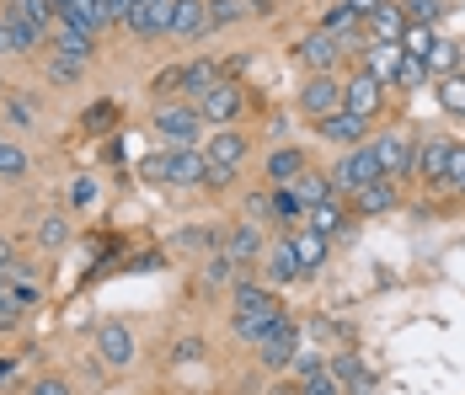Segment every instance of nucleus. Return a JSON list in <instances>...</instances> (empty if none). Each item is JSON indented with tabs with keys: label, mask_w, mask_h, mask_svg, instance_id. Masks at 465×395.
Instances as JSON below:
<instances>
[{
	"label": "nucleus",
	"mask_w": 465,
	"mask_h": 395,
	"mask_svg": "<svg viewBox=\"0 0 465 395\" xmlns=\"http://www.w3.org/2000/svg\"><path fill=\"white\" fill-rule=\"evenodd\" d=\"M150 129H155V139H161L166 150H198L209 123L198 118V107H193V102H161V107H155V118H150Z\"/></svg>",
	"instance_id": "1"
},
{
	"label": "nucleus",
	"mask_w": 465,
	"mask_h": 395,
	"mask_svg": "<svg viewBox=\"0 0 465 395\" xmlns=\"http://www.w3.org/2000/svg\"><path fill=\"white\" fill-rule=\"evenodd\" d=\"M326 176H331V193L337 198H353L364 182H374V176H385L380 172V161H374V150H370V139L364 144H353V150H342L331 166H326Z\"/></svg>",
	"instance_id": "2"
},
{
	"label": "nucleus",
	"mask_w": 465,
	"mask_h": 395,
	"mask_svg": "<svg viewBox=\"0 0 465 395\" xmlns=\"http://www.w3.org/2000/svg\"><path fill=\"white\" fill-rule=\"evenodd\" d=\"M370 150H374V161H380L385 176H412V155H418L412 129H385L380 139H370Z\"/></svg>",
	"instance_id": "3"
},
{
	"label": "nucleus",
	"mask_w": 465,
	"mask_h": 395,
	"mask_svg": "<svg viewBox=\"0 0 465 395\" xmlns=\"http://www.w3.org/2000/svg\"><path fill=\"white\" fill-rule=\"evenodd\" d=\"M342 38H331L326 27H316V33H305L300 44H294V59H300V70L305 75H322V70H337L342 64Z\"/></svg>",
	"instance_id": "4"
},
{
	"label": "nucleus",
	"mask_w": 465,
	"mask_h": 395,
	"mask_svg": "<svg viewBox=\"0 0 465 395\" xmlns=\"http://www.w3.org/2000/svg\"><path fill=\"white\" fill-rule=\"evenodd\" d=\"M193 107H198V118H203L209 129H225V123H235V113H241V86L220 75L203 96H193Z\"/></svg>",
	"instance_id": "5"
},
{
	"label": "nucleus",
	"mask_w": 465,
	"mask_h": 395,
	"mask_svg": "<svg viewBox=\"0 0 465 395\" xmlns=\"http://www.w3.org/2000/svg\"><path fill=\"white\" fill-rule=\"evenodd\" d=\"M96 358H102L107 369H129V363L140 358V342H134L129 321H102V326H96Z\"/></svg>",
	"instance_id": "6"
},
{
	"label": "nucleus",
	"mask_w": 465,
	"mask_h": 395,
	"mask_svg": "<svg viewBox=\"0 0 465 395\" xmlns=\"http://www.w3.org/2000/svg\"><path fill=\"white\" fill-rule=\"evenodd\" d=\"M316 139L353 150V144H364V139H370V118H359V113H348V107H331V113L316 118Z\"/></svg>",
	"instance_id": "7"
},
{
	"label": "nucleus",
	"mask_w": 465,
	"mask_h": 395,
	"mask_svg": "<svg viewBox=\"0 0 465 395\" xmlns=\"http://www.w3.org/2000/svg\"><path fill=\"white\" fill-rule=\"evenodd\" d=\"M342 107L359 113V118H380V113H385V86L374 81L370 70H353V75L342 81Z\"/></svg>",
	"instance_id": "8"
},
{
	"label": "nucleus",
	"mask_w": 465,
	"mask_h": 395,
	"mask_svg": "<svg viewBox=\"0 0 465 395\" xmlns=\"http://www.w3.org/2000/svg\"><path fill=\"white\" fill-rule=\"evenodd\" d=\"M331 107H342V81H337V70L305 75V86H300V113H305V118H322Z\"/></svg>",
	"instance_id": "9"
},
{
	"label": "nucleus",
	"mask_w": 465,
	"mask_h": 395,
	"mask_svg": "<svg viewBox=\"0 0 465 395\" xmlns=\"http://www.w3.org/2000/svg\"><path fill=\"white\" fill-rule=\"evenodd\" d=\"M450 150H455V139H444V133H428V139L418 144V155H412V176H422L428 187H444Z\"/></svg>",
	"instance_id": "10"
},
{
	"label": "nucleus",
	"mask_w": 465,
	"mask_h": 395,
	"mask_svg": "<svg viewBox=\"0 0 465 395\" xmlns=\"http://www.w3.org/2000/svg\"><path fill=\"white\" fill-rule=\"evenodd\" d=\"M198 150H203L209 172H225V176H235V166L246 161V139H241L235 129H214L203 144H198Z\"/></svg>",
	"instance_id": "11"
},
{
	"label": "nucleus",
	"mask_w": 465,
	"mask_h": 395,
	"mask_svg": "<svg viewBox=\"0 0 465 395\" xmlns=\"http://www.w3.org/2000/svg\"><path fill=\"white\" fill-rule=\"evenodd\" d=\"M48 48H54V54H70V59H86V64H92L96 33H92V27H75V22H64V16H54V27H48Z\"/></svg>",
	"instance_id": "12"
},
{
	"label": "nucleus",
	"mask_w": 465,
	"mask_h": 395,
	"mask_svg": "<svg viewBox=\"0 0 465 395\" xmlns=\"http://www.w3.org/2000/svg\"><path fill=\"white\" fill-rule=\"evenodd\" d=\"M396 203H401V193H396V176H374V182H364V187L353 193V209H359L364 220L396 214Z\"/></svg>",
	"instance_id": "13"
},
{
	"label": "nucleus",
	"mask_w": 465,
	"mask_h": 395,
	"mask_svg": "<svg viewBox=\"0 0 465 395\" xmlns=\"http://www.w3.org/2000/svg\"><path fill=\"white\" fill-rule=\"evenodd\" d=\"M0 22L11 27V54H33V48L48 44V33L27 16V11H22V5H16V0H5V5H0Z\"/></svg>",
	"instance_id": "14"
},
{
	"label": "nucleus",
	"mask_w": 465,
	"mask_h": 395,
	"mask_svg": "<svg viewBox=\"0 0 465 395\" xmlns=\"http://www.w3.org/2000/svg\"><path fill=\"white\" fill-rule=\"evenodd\" d=\"M262 252H268V235H262V224H252V220H241L225 235V257H231L235 267H252V262H262Z\"/></svg>",
	"instance_id": "15"
},
{
	"label": "nucleus",
	"mask_w": 465,
	"mask_h": 395,
	"mask_svg": "<svg viewBox=\"0 0 465 395\" xmlns=\"http://www.w3.org/2000/svg\"><path fill=\"white\" fill-rule=\"evenodd\" d=\"M401 33H407V16H401L396 0H380L370 16H364V38L370 44H401Z\"/></svg>",
	"instance_id": "16"
},
{
	"label": "nucleus",
	"mask_w": 465,
	"mask_h": 395,
	"mask_svg": "<svg viewBox=\"0 0 465 395\" xmlns=\"http://www.w3.org/2000/svg\"><path fill=\"white\" fill-rule=\"evenodd\" d=\"M209 161L203 150H166V187H203Z\"/></svg>",
	"instance_id": "17"
},
{
	"label": "nucleus",
	"mask_w": 465,
	"mask_h": 395,
	"mask_svg": "<svg viewBox=\"0 0 465 395\" xmlns=\"http://www.w3.org/2000/svg\"><path fill=\"white\" fill-rule=\"evenodd\" d=\"M326 369L337 374V385H342V390H353V395H370L374 390V374L359 363V352H353V348L331 352V358H326Z\"/></svg>",
	"instance_id": "18"
},
{
	"label": "nucleus",
	"mask_w": 465,
	"mask_h": 395,
	"mask_svg": "<svg viewBox=\"0 0 465 395\" xmlns=\"http://www.w3.org/2000/svg\"><path fill=\"white\" fill-rule=\"evenodd\" d=\"M257 358H262V369H289V363L300 358V326H294V321H283L279 331L257 348Z\"/></svg>",
	"instance_id": "19"
},
{
	"label": "nucleus",
	"mask_w": 465,
	"mask_h": 395,
	"mask_svg": "<svg viewBox=\"0 0 465 395\" xmlns=\"http://www.w3.org/2000/svg\"><path fill=\"white\" fill-rule=\"evenodd\" d=\"M294 369H300V395H342L337 374L326 369V358L305 352V358H294Z\"/></svg>",
	"instance_id": "20"
},
{
	"label": "nucleus",
	"mask_w": 465,
	"mask_h": 395,
	"mask_svg": "<svg viewBox=\"0 0 465 395\" xmlns=\"http://www.w3.org/2000/svg\"><path fill=\"white\" fill-rule=\"evenodd\" d=\"M209 33V0H172V38H203Z\"/></svg>",
	"instance_id": "21"
},
{
	"label": "nucleus",
	"mask_w": 465,
	"mask_h": 395,
	"mask_svg": "<svg viewBox=\"0 0 465 395\" xmlns=\"http://www.w3.org/2000/svg\"><path fill=\"white\" fill-rule=\"evenodd\" d=\"M283 321V310H273V315H231V331H235V342H252V348H262L273 331H279Z\"/></svg>",
	"instance_id": "22"
},
{
	"label": "nucleus",
	"mask_w": 465,
	"mask_h": 395,
	"mask_svg": "<svg viewBox=\"0 0 465 395\" xmlns=\"http://www.w3.org/2000/svg\"><path fill=\"white\" fill-rule=\"evenodd\" d=\"M289 252H294V262H300V278L305 272H316V267L326 262V235H316V230H289Z\"/></svg>",
	"instance_id": "23"
},
{
	"label": "nucleus",
	"mask_w": 465,
	"mask_h": 395,
	"mask_svg": "<svg viewBox=\"0 0 465 395\" xmlns=\"http://www.w3.org/2000/svg\"><path fill=\"white\" fill-rule=\"evenodd\" d=\"M44 81L59 86V91L81 86V81H86V59H70V54H54V48H48L44 54Z\"/></svg>",
	"instance_id": "24"
},
{
	"label": "nucleus",
	"mask_w": 465,
	"mask_h": 395,
	"mask_svg": "<svg viewBox=\"0 0 465 395\" xmlns=\"http://www.w3.org/2000/svg\"><path fill=\"white\" fill-rule=\"evenodd\" d=\"M273 310H279V300L262 283H235L231 289V315H273Z\"/></svg>",
	"instance_id": "25"
},
{
	"label": "nucleus",
	"mask_w": 465,
	"mask_h": 395,
	"mask_svg": "<svg viewBox=\"0 0 465 395\" xmlns=\"http://www.w3.org/2000/svg\"><path fill=\"white\" fill-rule=\"evenodd\" d=\"M364 54V64L359 70H370L380 86H391L396 81V64H401V44H370V48H359Z\"/></svg>",
	"instance_id": "26"
},
{
	"label": "nucleus",
	"mask_w": 465,
	"mask_h": 395,
	"mask_svg": "<svg viewBox=\"0 0 465 395\" xmlns=\"http://www.w3.org/2000/svg\"><path fill=\"white\" fill-rule=\"evenodd\" d=\"M305 166H311V161H305V150H300V144H279V150L268 155V182H273V187H289Z\"/></svg>",
	"instance_id": "27"
},
{
	"label": "nucleus",
	"mask_w": 465,
	"mask_h": 395,
	"mask_svg": "<svg viewBox=\"0 0 465 395\" xmlns=\"http://www.w3.org/2000/svg\"><path fill=\"white\" fill-rule=\"evenodd\" d=\"M289 193L300 198V209H316V203H326V198H337V193H331V176H326V172H311V166L289 182Z\"/></svg>",
	"instance_id": "28"
},
{
	"label": "nucleus",
	"mask_w": 465,
	"mask_h": 395,
	"mask_svg": "<svg viewBox=\"0 0 465 395\" xmlns=\"http://www.w3.org/2000/svg\"><path fill=\"white\" fill-rule=\"evenodd\" d=\"M262 272H268V283H294V278H300V262H294L289 241H283V246H268V252H262Z\"/></svg>",
	"instance_id": "29"
},
{
	"label": "nucleus",
	"mask_w": 465,
	"mask_h": 395,
	"mask_svg": "<svg viewBox=\"0 0 465 395\" xmlns=\"http://www.w3.org/2000/svg\"><path fill=\"white\" fill-rule=\"evenodd\" d=\"M235 272H241V267L225 257V246H220V252H203V267H198L203 289H225V283H235Z\"/></svg>",
	"instance_id": "30"
},
{
	"label": "nucleus",
	"mask_w": 465,
	"mask_h": 395,
	"mask_svg": "<svg viewBox=\"0 0 465 395\" xmlns=\"http://www.w3.org/2000/svg\"><path fill=\"white\" fill-rule=\"evenodd\" d=\"M214 81H220V64H214V59H193V64H183V96L187 102L203 96Z\"/></svg>",
	"instance_id": "31"
},
{
	"label": "nucleus",
	"mask_w": 465,
	"mask_h": 395,
	"mask_svg": "<svg viewBox=\"0 0 465 395\" xmlns=\"http://www.w3.org/2000/svg\"><path fill=\"white\" fill-rule=\"evenodd\" d=\"M54 11H59L64 22H75V27L102 33V0H54Z\"/></svg>",
	"instance_id": "32"
},
{
	"label": "nucleus",
	"mask_w": 465,
	"mask_h": 395,
	"mask_svg": "<svg viewBox=\"0 0 465 395\" xmlns=\"http://www.w3.org/2000/svg\"><path fill=\"white\" fill-rule=\"evenodd\" d=\"M342 220H348V214H342L337 198H326V203H316V209H305V230H316V235H326V241L342 230Z\"/></svg>",
	"instance_id": "33"
},
{
	"label": "nucleus",
	"mask_w": 465,
	"mask_h": 395,
	"mask_svg": "<svg viewBox=\"0 0 465 395\" xmlns=\"http://www.w3.org/2000/svg\"><path fill=\"white\" fill-rule=\"evenodd\" d=\"M439 107H444L450 118H460V123H465V70L439 75Z\"/></svg>",
	"instance_id": "34"
},
{
	"label": "nucleus",
	"mask_w": 465,
	"mask_h": 395,
	"mask_svg": "<svg viewBox=\"0 0 465 395\" xmlns=\"http://www.w3.org/2000/svg\"><path fill=\"white\" fill-rule=\"evenodd\" d=\"M433 81V70H428V59H412V54H401V64H396V91H422Z\"/></svg>",
	"instance_id": "35"
},
{
	"label": "nucleus",
	"mask_w": 465,
	"mask_h": 395,
	"mask_svg": "<svg viewBox=\"0 0 465 395\" xmlns=\"http://www.w3.org/2000/svg\"><path fill=\"white\" fill-rule=\"evenodd\" d=\"M225 235L220 230H177L172 235V252H220Z\"/></svg>",
	"instance_id": "36"
},
{
	"label": "nucleus",
	"mask_w": 465,
	"mask_h": 395,
	"mask_svg": "<svg viewBox=\"0 0 465 395\" xmlns=\"http://www.w3.org/2000/svg\"><path fill=\"white\" fill-rule=\"evenodd\" d=\"M27 172H33L27 150H22V144H11V139H0V182H22Z\"/></svg>",
	"instance_id": "37"
},
{
	"label": "nucleus",
	"mask_w": 465,
	"mask_h": 395,
	"mask_svg": "<svg viewBox=\"0 0 465 395\" xmlns=\"http://www.w3.org/2000/svg\"><path fill=\"white\" fill-rule=\"evenodd\" d=\"M460 59H465V48L455 44V38H439L433 54H428V70H433V75H455V70H460Z\"/></svg>",
	"instance_id": "38"
},
{
	"label": "nucleus",
	"mask_w": 465,
	"mask_h": 395,
	"mask_svg": "<svg viewBox=\"0 0 465 395\" xmlns=\"http://www.w3.org/2000/svg\"><path fill=\"white\" fill-rule=\"evenodd\" d=\"M273 220H279L283 230H300V224H305V209H300V198H294L289 187H273Z\"/></svg>",
	"instance_id": "39"
},
{
	"label": "nucleus",
	"mask_w": 465,
	"mask_h": 395,
	"mask_svg": "<svg viewBox=\"0 0 465 395\" xmlns=\"http://www.w3.org/2000/svg\"><path fill=\"white\" fill-rule=\"evenodd\" d=\"M246 16V0H209V33H225Z\"/></svg>",
	"instance_id": "40"
},
{
	"label": "nucleus",
	"mask_w": 465,
	"mask_h": 395,
	"mask_svg": "<svg viewBox=\"0 0 465 395\" xmlns=\"http://www.w3.org/2000/svg\"><path fill=\"white\" fill-rule=\"evenodd\" d=\"M439 44V33L433 27H418V22H407V33H401V54H412V59H428Z\"/></svg>",
	"instance_id": "41"
},
{
	"label": "nucleus",
	"mask_w": 465,
	"mask_h": 395,
	"mask_svg": "<svg viewBox=\"0 0 465 395\" xmlns=\"http://www.w3.org/2000/svg\"><path fill=\"white\" fill-rule=\"evenodd\" d=\"M396 5H401V16L418 22V27H433V22L444 16V0H396Z\"/></svg>",
	"instance_id": "42"
},
{
	"label": "nucleus",
	"mask_w": 465,
	"mask_h": 395,
	"mask_svg": "<svg viewBox=\"0 0 465 395\" xmlns=\"http://www.w3.org/2000/svg\"><path fill=\"white\" fill-rule=\"evenodd\" d=\"M64 241H70V224L59 220V214H48V220L38 224V246H44V252H59Z\"/></svg>",
	"instance_id": "43"
},
{
	"label": "nucleus",
	"mask_w": 465,
	"mask_h": 395,
	"mask_svg": "<svg viewBox=\"0 0 465 395\" xmlns=\"http://www.w3.org/2000/svg\"><path fill=\"white\" fill-rule=\"evenodd\" d=\"M96 193H102V187H96V176H75V182H70V209H75V214H86V209L96 203Z\"/></svg>",
	"instance_id": "44"
},
{
	"label": "nucleus",
	"mask_w": 465,
	"mask_h": 395,
	"mask_svg": "<svg viewBox=\"0 0 465 395\" xmlns=\"http://www.w3.org/2000/svg\"><path fill=\"white\" fill-rule=\"evenodd\" d=\"M183 91V64H172V70H161L155 81H150V96L155 102H166V96H177Z\"/></svg>",
	"instance_id": "45"
},
{
	"label": "nucleus",
	"mask_w": 465,
	"mask_h": 395,
	"mask_svg": "<svg viewBox=\"0 0 465 395\" xmlns=\"http://www.w3.org/2000/svg\"><path fill=\"white\" fill-rule=\"evenodd\" d=\"M444 187L465 198V144H455V150H450V172H444Z\"/></svg>",
	"instance_id": "46"
},
{
	"label": "nucleus",
	"mask_w": 465,
	"mask_h": 395,
	"mask_svg": "<svg viewBox=\"0 0 465 395\" xmlns=\"http://www.w3.org/2000/svg\"><path fill=\"white\" fill-rule=\"evenodd\" d=\"M203 352H209V342H203V337H183V342L172 348V363H198Z\"/></svg>",
	"instance_id": "47"
},
{
	"label": "nucleus",
	"mask_w": 465,
	"mask_h": 395,
	"mask_svg": "<svg viewBox=\"0 0 465 395\" xmlns=\"http://www.w3.org/2000/svg\"><path fill=\"white\" fill-rule=\"evenodd\" d=\"M27 395H75L70 390V380H59V374H44V380H33Z\"/></svg>",
	"instance_id": "48"
},
{
	"label": "nucleus",
	"mask_w": 465,
	"mask_h": 395,
	"mask_svg": "<svg viewBox=\"0 0 465 395\" xmlns=\"http://www.w3.org/2000/svg\"><path fill=\"white\" fill-rule=\"evenodd\" d=\"M113 118H118V107H113V102H92V107H86V129H107Z\"/></svg>",
	"instance_id": "49"
},
{
	"label": "nucleus",
	"mask_w": 465,
	"mask_h": 395,
	"mask_svg": "<svg viewBox=\"0 0 465 395\" xmlns=\"http://www.w3.org/2000/svg\"><path fill=\"white\" fill-rule=\"evenodd\" d=\"M140 176H144V182H161V187H166V150H161V155H144Z\"/></svg>",
	"instance_id": "50"
},
{
	"label": "nucleus",
	"mask_w": 465,
	"mask_h": 395,
	"mask_svg": "<svg viewBox=\"0 0 465 395\" xmlns=\"http://www.w3.org/2000/svg\"><path fill=\"white\" fill-rule=\"evenodd\" d=\"M246 220H252V224L273 220V198H262V193H252V198H246Z\"/></svg>",
	"instance_id": "51"
},
{
	"label": "nucleus",
	"mask_w": 465,
	"mask_h": 395,
	"mask_svg": "<svg viewBox=\"0 0 465 395\" xmlns=\"http://www.w3.org/2000/svg\"><path fill=\"white\" fill-rule=\"evenodd\" d=\"M129 16V0H102V27H124Z\"/></svg>",
	"instance_id": "52"
},
{
	"label": "nucleus",
	"mask_w": 465,
	"mask_h": 395,
	"mask_svg": "<svg viewBox=\"0 0 465 395\" xmlns=\"http://www.w3.org/2000/svg\"><path fill=\"white\" fill-rule=\"evenodd\" d=\"M342 5H348L353 16H370V11H374V5H380V0H342Z\"/></svg>",
	"instance_id": "53"
},
{
	"label": "nucleus",
	"mask_w": 465,
	"mask_h": 395,
	"mask_svg": "<svg viewBox=\"0 0 465 395\" xmlns=\"http://www.w3.org/2000/svg\"><path fill=\"white\" fill-rule=\"evenodd\" d=\"M0 59H11V27L0 22Z\"/></svg>",
	"instance_id": "54"
},
{
	"label": "nucleus",
	"mask_w": 465,
	"mask_h": 395,
	"mask_svg": "<svg viewBox=\"0 0 465 395\" xmlns=\"http://www.w3.org/2000/svg\"><path fill=\"white\" fill-rule=\"evenodd\" d=\"M0 252H5V235H0Z\"/></svg>",
	"instance_id": "55"
}]
</instances>
